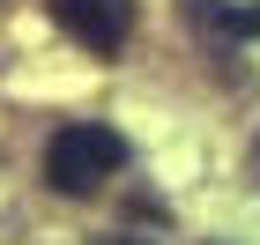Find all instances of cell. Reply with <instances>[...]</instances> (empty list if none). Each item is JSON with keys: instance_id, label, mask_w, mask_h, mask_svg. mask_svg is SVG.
Instances as JSON below:
<instances>
[{"instance_id": "obj_1", "label": "cell", "mask_w": 260, "mask_h": 245, "mask_svg": "<svg viewBox=\"0 0 260 245\" xmlns=\"http://www.w3.org/2000/svg\"><path fill=\"white\" fill-rule=\"evenodd\" d=\"M119 171H126V142L112 126H97V119H75V126H60V134L45 142V186L67 193V201L97 193V186L119 179Z\"/></svg>"}, {"instance_id": "obj_2", "label": "cell", "mask_w": 260, "mask_h": 245, "mask_svg": "<svg viewBox=\"0 0 260 245\" xmlns=\"http://www.w3.org/2000/svg\"><path fill=\"white\" fill-rule=\"evenodd\" d=\"M52 22H60L82 52L112 60V52L134 38V0H52Z\"/></svg>"}]
</instances>
